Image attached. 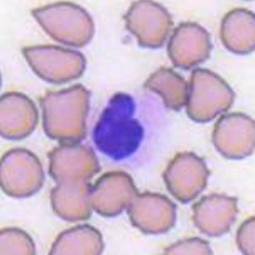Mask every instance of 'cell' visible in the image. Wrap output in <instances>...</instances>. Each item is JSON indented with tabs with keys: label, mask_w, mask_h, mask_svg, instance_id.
<instances>
[{
	"label": "cell",
	"mask_w": 255,
	"mask_h": 255,
	"mask_svg": "<svg viewBox=\"0 0 255 255\" xmlns=\"http://www.w3.org/2000/svg\"><path fill=\"white\" fill-rule=\"evenodd\" d=\"M191 75L186 102L191 120L199 123L209 122L230 109L234 92L222 78L201 68Z\"/></svg>",
	"instance_id": "2"
},
{
	"label": "cell",
	"mask_w": 255,
	"mask_h": 255,
	"mask_svg": "<svg viewBox=\"0 0 255 255\" xmlns=\"http://www.w3.org/2000/svg\"><path fill=\"white\" fill-rule=\"evenodd\" d=\"M171 163L180 170L179 171L171 165L170 166L177 170V173L168 170L170 172L180 175V178L177 177V179H180L179 186L181 185V188L185 191L184 202L195 199L207 185L210 171L205 161L194 153H186L176 157Z\"/></svg>",
	"instance_id": "8"
},
{
	"label": "cell",
	"mask_w": 255,
	"mask_h": 255,
	"mask_svg": "<svg viewBox=\"0 0 255 255\" xmlns=\"http://www.w3.org/2000/svg\"><path fill=\"white\" fill-rule=\"evenodd\" d=\"M221 38L225 47L235 53L244 55L255 49V15L247 9L229 12L221 26Z\"/></svg>",
	"instance_id": "7"
},
{
	"label": "cell",
	"mask_w": 255,
	"mask_h": 255,
	"mask_svg": "<svg viewBox=\"0 0 255 255\" xmlns=\"http://www.w3.org/2000/svg\"><path fill=\"white\" fill-rule=\"evenodd\" d=\"M212 48L207 30L197 23L186 22L175 29L168 53L176 67L189 68L207 60Z\"/></svg>",
	"instance_id": "5"
},
{
	"label": "cell",
	"mask_w": 255,
	"mask_h": 255,
	"mask_svg": "<svg viewBox=\"0 0 255 255\" xmlns=\"http://www.w3.org/2000/svg\"><path fill=\"white\" fill-rule=\"evenodd\" d=\"M149 90L158 93L169 109L178 110L187 102L189 87L182 78L167 68H161L146 83Z\"/></svg>",
	"instance_id": "9"
},
{
	"label": "cell",
	"mask_w": 255,
	"mask_h": 255,
	"mask_svg": "<svg viewBox=\"0 0 255 255\" xmlns=\"http://www.w3.org/2000/svg\"><path fill=\"white\" fill-rule=\"evenodd\" d=\"M213 140L216 149L225 158H246L255 149V122L240 113L223 116L215 126Z\"/></svg>",
	"instance_id": "3"
},
{
	"label": "cell",
	"mask_w": 255,
	"mask_h": 255,
	"mask_svg": "<svg viewBox=\"0 0 255 255\" xmlns=\"http://www.w3.org/2000/svg\"><path fill=\"white\" fill-rule=\"evenodd\" d=\"M255 217L251 218L242 225L237 234V243L243 253L255 255Z\"/></svg>",
	"instance_id": "10"
},
{
	"label": "cell",
	"mask_w": 255,
	"mask_h": 255,
	"mask_svg": "<svg viewBox=\"0 0 255 255\" xmlns=\"http://www.w3.org/2000/svg\"><path fill=\"white\" fill-rule=\"evenodd\" d=\"M194 221L201 233L211 237L227 233L239 213L236 198L220 194L205 196L193 207Z\"/></svg>",
	"instance_id": "6"
},
{
	"label": "cell",
	"mask_w": 255,
	"mask_h": 255,
	"mask_svg": "<svg viewBox=\"0 0 255 255\" xmlns=\"http://www.w3.org/2000/svg\"><path fill=\"white\" fill-rule=\"evenodd\" d=\"M129 31L142 46L157 48L163 45L173 26L167 11L155 2H136L127 16Z\"/></svg>",
	"instance_id": "4"
},
{
	"label": "cell",
	"mask_w": 255,
	"mask_h": 255,
	"mask_svg": "<svg viewBox=\"0 0 255 255\" xmlns=\"http://www.w3.org/2000/svg\"><path fill=\"white\" fill-rule=\"evenodd\" d=\"M135 105L127 95L119 115L102 119L93 130L92 139L98 151L117 163L129 160L140 149L145 139L143 125L134 118Z\"/></svg>",
	"instance_id": "1"
}]
</instances>
